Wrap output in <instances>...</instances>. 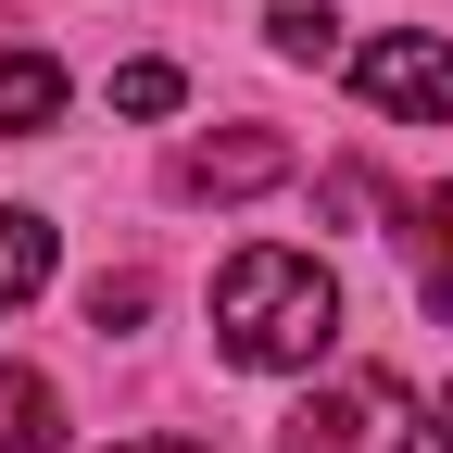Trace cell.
<instances>
[{"label":"cell","instance_id":"6da1fadb","mask_svg":"<svg viewBox=\"0 0 453 453\" xmlns=\"http://www.w3.org/2000/svg\"><path fill=\"white\" fill-rule=\"evenodd\" d=\"M340 340V277L315 252H240L214 277V353L252 365V378H303Z\"/></svg>","mask_w":453,"mask_h":453},{"label":"cell","instance_id":"7a4b0ae2","mask_svg":"<svg viewBox=\"0 0 453 453\" xmlns=\"http://www.w3.org/2000/svg\"><path fill=\"white\" fill-rule=\"evenodd\" d=\"M277 453H416V403H403V378L353 365L340 390H315V403L290 416V441H277Z\"/></svg>","mask_w":453,"mask_h":453},{"label":"cell","instance_id":"3957f363","mask_svg":"<svg viewBox=\"0 0 453 453\" xmlns=\"http://www.w3.org/2000/svg\"><path fill=\"white\" fill-rule=\"evenodd\" d=\"M353 88H365V113H390V127H453V38H428V26L365 38Z\"/></svg>","mask_w":453,"mask_h":453},{"label":"cell","instance_id":"277c9868","mask_svg":"<svg viewBox=\"0 0 453 453\" xmlns=\"http://www.w3.org/2000/svg\"><path fill=\"white\" fill-rule=\"evenodd\" d=\"M277 177H290V139H265V127L177 151V202H252V189H277Z\"/></svg>","mask_w":453,"mask_h":453},{"label":"cell","instance_id":"5b68a950","mask_svg":"<svg viewBox=\"0 0 453 453\" xmlns=\"http://www.w3.org/2000/svg\"><path fill=\"white\" fill-rule=\"evenodd\" d=\"M50 265H64V240H50V214L0 202V315H26V303L50 290Z\"/></svg>","mask_w":453,"mask_h":453},{"label":"cell","instance_id":"8992f818","mask_svg":"<svg viewBox=\"0 0 453 453\" xmlns=\"http://www.w3.org/2000/svg\"><path fill=\"white\" fill-rule=\"evenodd\" d=\"M403 265H416V303H428V315H453V189L403 202Z\"/></svg>","mask_w":453,"mask_h":453},{"label":"cell","instance_id":"52a82bcc","mask_svg":"<svg viewBox=\"0 0 453 453\" xmlns=\"http://www.w3.org/2000/svg\"><path fill=\"white\" fill-rule=\"evenodd\" d=\"M0 453H64V390L38 365H0Z\"/></svg>","mask_w":453,"mask_h":453},{"label":"cell","instance_id":"ba28073f","mask_svg":"<svg viewBox=\"0 0 453 453\" xmlns=\"http://www.w3.org/2000/svg\"><path fill=\"white\" fill-rule=\"evenodd\" d=\"M64 113V64L50 50H0V139H38Z\"/></svg>","mask_w":453,"mask_h":453},{"label":"cell","instance_id":"9c48e42d","mask_svg":"<svg viewBox=\"0 0 453 453\" xmlns=\"http://www.w3.org/2000/svg\"><path fill=\"white\" fill-rule=\"evenodd\" d=\"M265 38L290 50V64H327V50H340V13H327V0H277V13H265Z\"/></svg>","mask_w":453,"mask_h":453},{"label":"cell","instance_id":"30bf717a","mask_svg":"<svg viewBox=\"0 0 453 453\" xmlns=\"http://www.w3.org/2000/svg\"><path fill=\"white\" fill-rule=\"evenodd\" d=\"M177 101H189L177 64H127V76H113V113H177Z\"/></svg>","mask_w":453,"mask_h":453},{"label":"cell","instance_id":"8fae6325","mask_svg":"<svg viewBox=\"0 0 453 453\" xmlns=\"http://www.w3.org/2000/svg\"><path fill=\"white\" fill-rule=\"evenodd\" d=\"M151 315V277H101V290H88V327L113 340V327H139Z\"/></svg>","mask_w":453,"mask_h":453},{"label":"cell","instance_id":"7c38bea8","mask_svg":"<svg viewBox=\"0 0 453 453\" xmlns=\"http://www.w3.org/2000/svg\"><path fill=\"white\" fill-rule=\"evenodd\" d=\"M113 453H214V441H189V428H151V441H113Z\"/></svg>","mask_w":453,"mask_h":453},{"label":"cell","instance_id":"4fadbf2b","mask_svg":"<svg viewBox=\"0 0 453 453\" xmlns=\"http://www.w3.org/2000/svg\"><path fill=\"white\" fill-rule=\"evenodd\" d=\"M428 428H441V453H453V390H441V416H428Z\"/></svg>","mask_w":453,"mask_h":453}]
</instances>
